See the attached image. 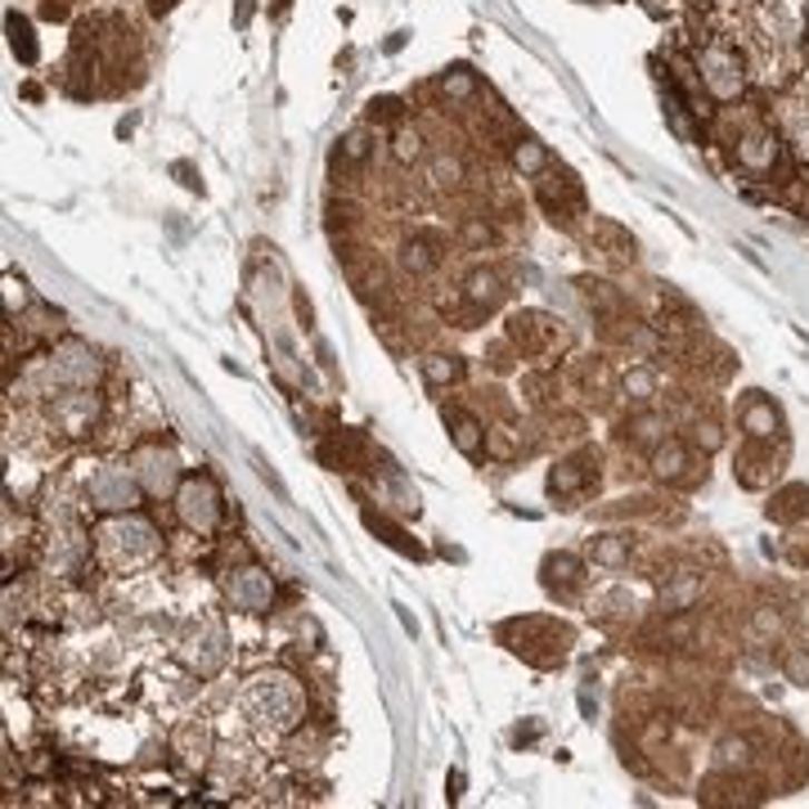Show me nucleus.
I'll use <instances>...</instances> for the list:
<instances>
[{"label":"nucleus","mask_w":809,"mask_h":809,"mask_svg":"<svg viewBox=\"0 0 809 809\" xmlns=\"http://www.w3.org/2000/svg\"><path fill=\"white\" fill-rule=\"evenodd\" d=\"M787 674H791V679H796V683H805V679H809V661H805V657H800V652H796V657H791V661H787Z\"/></svg>","instance_id":"f8f14e48"},{"label":"nucleus","mask_w":809,"mask_h":809,"mask_svg":"<svg viewBox=\"0 0 809 809\" xmlns=\"http://www.w3.org/2000/svg\"><path fill=\"white\" fill-rule=\"evenodd\" d=\"M805 504H809V491H805V486H791V491L778 495V509H769V513H773L778 522H791V517L805 513Z\"/></svg>","instance_id":"0eeeda50"},{"label":"nucleus","mask_w":809,"mask_h":809,"mask_svg":"<svg viewBox=\"0 0 809 809\" xmlns=\"http://www.w3.org/2000/svg\"><path fill=\"white\" fill-rule=\"evenodd\" d=\"M450 423H454V441H458V450H468V454H477V418H468V414H445Z\"/></svg>","instance_id":"6e6552de"},{"label":"nucleus","mask_w":809,"mask_h":809,"mask_svg":"<svg viewBox=\"0 0 809 809\" xmlns=\"http://www.w3.org/2000/svg\"><path fill=\"white\" fill-rule=\"evenodd\" d=\"M683 468H688V450H683L679 441H670L665 450H657V473H661V477L674 482V477H683Z\"/></svg>","instance_id":"39448f33"},{"label":"nucleus","mask_w":809,"mask_h":809,"mask_svg":"<svg viewBox=\"0 0 809 809\" xmlns=\"http://www.w3.org/2000/svg\"><path fill=\"white\" fill-rule=\"evenodd\" d=\"M773 158V140H764V136H751L747 145H742V162H751V167H764Z\"/></svg>","instance_id":"1a4fd4ad"},{"label":"nucleus","mask_w":809,"mask_h":809,"mask_svg":"<svg viewBox=\"0 0 809 809\" xmlns=\"http://www.w3.org/2000/svg\"><path fill=\"white\" fill-rule=\"evenodd\" d=\"M778 427V410L769 405V401H751V410H747V432L751 436H769Z\"/></svg>","instance_id":"423d86ee"},{"label":"nucleus","mask_w":809,"mask_h":809,"mask_svg":"<svg viewBox=\"0 0 809 809\" xmlns=\"http://www.w3.org/2000/svg\"><path fill=\"white\" fill-rule=\"evenodd\" d=\"M180 517L189 522V526H198V531H211L216 526V517H220V509H216V486L211 482H189L185 491H180Z\"/></svg>","instance_id":"7ed1b4c3"},{"label":"nucleus","mask_w":809,"mask_h":809,"mask_svg":"<svg viewBox=\"0 0 809 809\" xmlns=\"http://www.w3.org/2000/svg\"><path fill=\"white\" fill-rule=\"evenodd\" d=\"M396 154H401V158H418V136L401 131V136H396Z\"/></svg>","instance_id":"9b49d317"},{"label":"nucleus","mask_w":809,"mask_h":809,"mask_svg":"<svg viewBox=\"0 0 809 809\" xmlns=\"http://www.w3.org/2000/svg\"><path fill=\"white\" fill-rule=\"evenodd\" d=\"M158 549V540H154V531L145 526V522H112V526H103V535H99V553L108 558V562H140V558H149Z\"/></svg>","instance_id":"f03ea898"},{"label":"nucleus","mask_w":809,"mask_h":809,"mask_svg":"<svg viewBox=\"0 0 809 809\" xmlns=\"http://www.w3.org/2000/svg\"><path fill=\"white\" fill-rule=\"evenodd\" d=\"M248 707H253V720L266 729V733H284L297 724V711H302V688L284 674H262L248 692Z\"/></svg>","instance_id":"f257e3e1"},{"label":"nucleus","mask_w":809,"mask_h":809,"mask_svg":"<svg viewBox=\"0 0 809 809\" xmlns=\"http://www.w3.org/2000/svg\"><path fill=\"white\" fill-rule=\"evenodd\" d=\"M702 77H707L711 95H720V99H733V95L742 90V63H738V55H729V50H711V55L702 59Z\"/></svg>","instance_id":"20e7f679"},{"label":"nucleus","mask_w":809,"mask_h":809,"mask_svg":"<svg viewBox=\"0 0 809 809\" xmlns=\"http://www.w3.org/2000/svg\"><path fill=\"white\" fill-rule=\"evenodd\" d=\"M10 32H14V50H19L23 59H37V46H32V28H28L23 19H10Z\"/></svg>","instance_id":"9d476101"}]
</instances>
